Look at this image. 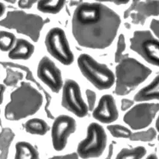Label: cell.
<instances>
[{
    "mask_svg": "<svg viewBox=\"0 0 159 159\" xmlns=\"http://www.w3.org/2000/svg\"><path fill=\"white\" fill-rule=\"evenodd\" d=\"M120 24V17L104 4L83 2L74 11L72 32L80 46L102 49L112 43Z\"/></svg>",
    "mask_w": 159,
    "mask_h": 159,
    "instance_id": "obj_1",
    "label": "cell"
},
{
    "mask_svg": "<svg viewBox=\"0 0 159 159\" xmlns=\"http://www.w3.org/2000/svg\"><path fill=\"white\" fill-rule=\"evenodd\" d=\"M43 103L42 94L30 83L21 82L14 91L6 106L5 116L10 121H18L36 113Z\"/></svg>",
    "mask_w": 159,
    "mask_h": 159,
    "instance_id": "obj_2",
    "label": "cell"
},
{
    "mask_svg": "<svg viewBox=\"0 0 159 159\" xmlns=\"http://www.w3.org/2000/svg\"><path fill=\"white\" fill-rule=\"evenodd\" d=\"M151 73L135 59L126 58L116 67L115 93L119 96L127 95L146 80Z\"/></svg>",
    "mask_w": 159,
    "mask_h": 159,
    "instance_id": "obj_3",
    "label": "cell"
},
{
    "mask_svg": "<svg viewBox=\"0 0 159 159\" xmlns=\"http://www.w3.org/2000/svg\"><path fill=\"white\" fill-rule=\"evenodd\" d=\"M48 22V19L44 20L39 15L14 10L9 11L6 18L1 20V26L15 30L19 33L28 36L34 42H37L41 30Z\"/></svg>",
    "mask_w": 159,
    "mask_h": 159,
    "instance_id": "obj_4",
    "label": "cell"
},
{
    "mask_svg": "<svg viewBox=\"0 0 159 159\" xmlns=\"http://www.w3.org/2000/svg\"><path fill=\"white\" fill-rule=\"evenodd\" d=\"M78 64L84 77L97 89L103 90L112 87L115 76L106 65L98 63L87 54L80 55Z\"/></svg>",
    "mask_w": 159,
    "mask_h": 159,
    "instance_id": "obj_5",
    "label": "cell"
},
{
    "mask_svg": "<svg viewBox=\"0 0 159 159\" xmlns=\"http://www.w3.org/2000/svg\"><path fill=\"white\" fill-rule=\"evenodd\" d=\"M107 135L102 125L92 123L87 128L86 138L80 142L77 154L82 159H94L100 157L106 148Z\"/></svg>",
    "mask_w": 159,
    "mask_h": 159,
    "instance_id": "obj_6",
    "label": "cell"
},
{
    "mask_svg": "<svg viewBox=\"0 0 159 159\" xmlns=\"http://www.w3.org/2000/svg\"><path fill=\"white\" fill-rule=\"evenodd\" d=\"M130 48L147 62L159 67V41L150 31H135L130 39Z\"/></svg>",
    "mask_w": 159,
    "mask_h": 159,
    "instance_id": "obj_7",
    "label": "cell"
},
{
    "mask_svg": "<svg viewBox=\"0 0 159 159\" xmlns=\"http://www.w3.org/2000/svg\"><path fill=\"white\" fill-rule=\"evenodd\" d=\"M45 44L49 53L62 64L69 66L73 61V54L62 29L58 27L51 29L46 35Z\"/></svg>",
    "mask_w": 159,
    "mask_h": 159,
    "instance_id": "obj_8",
    "label": "cell"
},
{
    "mask_svg": "<svg viewBox=\"0 0 159 159\" xmlns=\"http://www.w3.org/2000/svg\"><path fill=\"white\" fill-rule=\"evenodd\" d=\"M61 104L64 108L80 118L88 114L89 106L82 98L79 85L73 80H66L64 83Z\"/></svg>",
    "mask_w": 159,
    "mask_h": 159,
    "instance_id": "obj_9",
    "label": "cell"
},
{
    "mask_svg": "<svg viewBox=\"0 0 159 159\" xmlns=\"http://www.w3.org/2000/svg\"><path fill=\"white\" fill-rule=\"evenodd\" d=\"M159 111V103L139 104L127 112L123 120L133 130L142 129L151 123Z\"/></svg>",
    "mask_w": 159,
    "mask_h": 159,
    "instance_id": "obj_10",
    "label": "cell"
},
{
    "mask_svg": "<svg viewBox=\"0 0 159 159\" xmlns=\"http://www.w3.org/2000/svg\"><path fill=\"white\" fill-rule=\"evenodd\" d=\"M76 130V123L71 116L60 115L53 121L51 137L55 151L63 150L67 145L69 138Z\"/></svg>",
    "mask_w": 159,
    "mask_h": 159,
    "instance_id": "obj_11",
    "label": "cell"
},
{
    "mask_svg": "<svg viewBox=\"0 0 159 159\" xmlns=\"http://www.w3.org/2000/svg\"><path fill=\"white\" fill-rule=\"evenodd\" d=\"M37 75L39 79L53 93H58L62 87L61 73L55 63L44 56L39 63Z\"/></svg>",
    "mask_w": 159,
    "mask_h": 159,
    "instance_id": "obj_12",
    "label": "cell"
},
{
    "mask_svg": "<svg viewBox=\"0 0 159 159\" xmlns=\"http://www.w3.org/2000/svg\"><path fill=\"white\" fill-rule=\"evenodd\" d=\"M93 116L96 120L105 124L115 121L118 117V112L114 97L109 94L102 97L98 106L93 111Z\"/></svg>",
    "mask_w": 159,
    "mask_h": 159,
    "instance_id": "obj_13",
    "label": "cell"
},
{
    "mask_svg": "<svg viewBox=\"0 0 159 159\" xmlns=\"http://www.w3.org/2000/svg\"><path fill=\"white\" fill-rule=\"evenodd\" d=\"M1 65L4 67V68H16V69H20L24 71L26 73V79L29 80H31V82H33L34 84H35L37 85V87L40 89L41 91H42L43 92V93L45 95V98H46V103L44 106V110L45 112L47 114V116L48 118H51V119H53V115L52 114V113L51 112V111L49 109V106L50 105L51 103V97L50 96V94L42 87V85H40V84L35 80V78L33 76V75L31 72V71L30 70V69L28 67H27L26 66H24V65H21V64H19L16 63H13V62H1Z\"/></svg>",
    "mask_w": 159,
    "mask_h": 159,
    "instance_id": "obj_14",
    "label": "cell"
},
{
    "mask_svg": "<svg viewBox=\"0 0 159 159\" xmlns=\"http://www.w3.org/2000/svg\"><path fill=\"white\" fill-rule=\"evenodd\" d=\"M34 51V47L31 43L24 39H18L15 46L10 51L9 57L12 60H28Z\"/></svg>",
    "mask_w": 159,
    "mask_h": 159,
    "instance_id": "obj_15",
    "label": "cell"
},
{
    "mask_svg": "<svg viewBox=\"0 0 159 159\" xmlns=\"http://www.w3.org/2000/svg\"><path fill=\"white\" fill-rule=\"evenodd\" d=\"M153 99L159 100V75L148 86L141 89L134 98L136 102H144Z\"/></svg>",
    "mask_w": 159,
    "mask_h": 159,
    "instance_id": "obj_16",
    "label": "cell"
},
{
    "mask_svg": "<svg viewBox=\"0 0 159 159\" xmlns=\"http://www.w3.org/2000/svg\"><path fill=\"white\" fill-rule=\"evenodd\" d=\"M14 159H38L39 153L35 147L25 141L18 142L15 145Z\"/></svg>",
    "mask_w": 159,
    "mask_h": 159,
    "instance_id": "obj_17",
    "label": "cell"
},
{
    "mask_svg": "<svg viewBox=\"0 0 159 159\" xmlns=\"http://www.w3.org/2000/svg\"><path fill=\"white\" fill-rule=\"evenodd\" d=\"M134 11L146 18L151 16H159V1H136Z\"/></svg>",
    "mask_w": 159,
    "mask_h": 159,
    "instance_id": "obj_18",
    "label": "cell"
},
{
    "mask_svg": "<svg viewBox=\"0 0 159 159\" xmlns=\"http://www.w3.org/2000/svg\"><path fill=\"white\" fill-rule=\"evenodd\" d=\"M26 132L34 135H44L49 130V125L44 120L33 118L28 120L25 124Z\"/></svg>",
    "mask_w": 159,
    "mask_h": 159,
    "instance_id": "obj_19",
    "label": "cell"
},
{
    "mask_svg": "<svg viewBox=\"0 0 159 159\" xmlns=\"http://www.w3.org/2000/svg\"><path fill=\"white\" fill-rule=\"evenodd\" d=\"M15 137L10 128H4L1 132V159H7L9 148Z\"/></svg>",
    "mask_w": 159,
    "mask_h": 159,
    "instance_id": "obj_20",
    "label": "cell"
},
{
    "mask_svg": "<svg viewBox=\"0 0 159 159\" xmlns=\"http://www.w3.org/2000/svg\"><path fill=\"white\" fill-rule=\"evenodd\" d=\"M64 4V1H40L37 4V9L45 13L56 14L60 12Z\"/></svg>",
    "mask_w": 159,
    "mask_h": 159,
    "instance_id": "obj_21",
    "label": "cell"
},
{
    "mask_svg": "<svg viewBox=\"0 0 159 159\" xmlns=\"http://www.w3.org/2000/svg\"><path fill=\"white\" fill-rule=\"evenodd\" d=\"M146 152V149L143 147L123 148L118 152L115 159H141L145 155Z\"/></svg>",
    "mask_w": 159,
    "mask_h": 159,
    "instance_id": "obj_22",
    "label": "cell"
},
{
    "mask_svg": "<svg viewBox=\"0 0 159 159\" xmlns=\"http://www.w3.org/2000/svg\"><path fill=\"white\" fill-rule=\"evenodd\" d=\"M107 129L112 136L116 138H130L132 134L129 129L118 124L108 125Z\"/></svg>",
    "mask_w": 159,
    "mask_h": 159,
    "instance_id": "obj_23",
    "label": "cell"
},
{
    "mask_svg": "<svg viewBox=\"0 0 159 159\" xmlns=\"http://www.w3.org/2000/svg\"><path fill=\"white\" fill-rule=\"evenodd\" d=\"M15 36L12 33L7 31H1V44L0 48L2 51L7 52L10 51L15 42Z\"/></svg>",
    "mask_w": 159,
    "mask_h": 159,
    "instance_id": "obj_24",
    "label": "cell"
},
{
    "mask_svg": "<svg viewBox=\"0 0 159 159\" xmlns=\"http://www.w3.org/2000/svg\"><path fill=\"white\" fill-rule=\"evenodd\" d=\"M156 130L153 128H150L147 131L133 133L130 139L134 141H152L156 137Z\"/></svg>",
    "mask_w": 159,
    "mask_h": 159,
    "instance_id": "obj_25",
    "label": "cell"
},
{
    "mask_svg": "<svg viewBox=\"0 0 159 159\" xmlns=\"http://www.w3.org/2000/svg\"><path fill=\"white\" fill-rule=\"evenodd\" d=\"M7 76L4 80L6 85L9 87H14L17 85L18 82L23 78V74L18 71H14L11 68H6Z\"/></svg>",
    "mask_w": 159,
    "mask_h": 159,
    "instance_id": "obj_26",
    "label": "cell"
},
{
    "mask_svg": "<svg viewBox=\"0 0 159 159\" xmlns=\"http://www.w3.org/2000/svg\"><path fill=\"white\" fill-rule=\"evenodd\" d=\"M125 49V43L124 36L123 34H121L119 36V38H118V43H117V49L115 54V62L120 63L122 60L128 57L129 56L128 54L123 55Z\"/></svg>",
    "mask_w": 159,
    "mask_h": 159,
    "instance_id": "obj_27",
    "label": "cell"
},
{
    "mask_svg": "<svg viewBox=\"0 0 159 159\" xmlns=\"http://www.w3.org/2000/svg\"><path fill=\"white\" fill-rule=\"evenodd\" d=\"M113 151H114V146L113 144L111 143L109 146L108 154L107 155V157L105 159H111L112 156L113 154ZM80 157L78 155L77 152H73L70 154H68L66 155H62V156H53L49 159H80Z\"/></svg>",
    "mask_w": 159,
    "mask_h": 159,
    "instance_id": "obj_28",
    "label": "cell"
},
{
    "mask_svg": "<svg viewBox=\"0 0 159 159\" xmlns=\"http://www.w3.org/2000/svg\"><path fill=\"white\" fill-rule=\"evenodd\" d=\"M86 94H87V101H88V103H89V110L91 111L93 110V109L94 107L96 99V94L94 91H93L90 89L87 90Z\"/></svg>",
    "mask_w": 159,
    "mask_h": 159,
    "instance_id": "obj_29",
    "label": "cell"
},
{
    "mask_svg": "<svg viewBox=\"0 0 159 159\" xmlns=\"http://www.w3.org/2000/svg\"><path fill=\"white\" fill-rule=\"evenodd\" d=\"M130 16H131V18L132 19L133 23L134 24L143 25L145 24L146 19H147L138 12L132 13Z\"/></svg>",
    "mask_w": 159,
    "mask_h": 159,
    "instance_id": "obj_30",
    "label": "cell"
},
{
    "mask_svg": "<svg viewBox=\"0 0 159 159\" xmlns=\"http://www.w3.org/2000/svg\"><path fill=\"white\" fill-rule=\"evenodd\" d=\"M36 2H37L36 1L20 0L18 2V6L21 9H30Z\"/></svg>",
    "mask_w": 159,
    "mask_h": 159,
    "instance_id": "obj_31",
    "label": "cell"
},
{
    "mask_svg": "<svg viewBox=\"0 0 159 159\" xmlns=\"http://www.w3.org/2000/svg\"><path fill=\"white\" fill-rule=\"evenodd\" d=\"M150 28L154 34L159 39V20L152 19L151 22Z\"/></svg>",
    "mask_w": 159,
    "mask_h": 159,
    "instance_id": "obj_32",
    "label": "cell"
},
{
    "mask_svg": "<svg viewBox=\"0 0 159 159\" xmlns=\"http://www.w3.org/2000/svg\"><path fill=\"white\" fill-rule=\"evenodd\" d=\"M134 102L129 99H123L121 102V110L125 111L132 106Z\"/></svg>",
    "mask_w": 159,
    "mask_h": 159,
    "instance_id": "obj_33",
    "label": "cell"
},
{
    "mask_svg": "<svg viewBox=\"0 0 159 159\" xmlns=\"http://www.w3.org/2000/svg\"><path fill=\"white\" fill-rule=\"evenodd\" d=\"M5 87L3 85H1V103H2L3 100V93L5 90Z\"/></svg>",
    "mask_w": 159,
    "mask_h": 159,
    "instance_id": "obj_34",
    "label": "cell"
},
{
    "mask_svg": "<svg viewBox=\"0 0 159 159\" xmlns=\"http://www.w3.org/2000/svg\"><path fill=\"white\" fill-rule=\"evenodd\" d=\"M81 2H82V1H70V6H76V5H78V4H81Z\"/></svg>",
    "mask_w": 159,
    "mask_h": 159,
    "instance_id": "obj_35",
    "label": "cell"
},
{
    "mask_svg": "<svg viewBox=\"0 0 159 159\" xmlns=\"http://www.w3.org/2000/svg\"><path fill=\"white\" fill-rule=\"evenodd\" d=\"M5 11V6L1 2V16L3 15V13H4Z\"/></svg>",
    "mask_w": 159,
    "mask_h": 159,
    "instance_id": "obj_36",
    "label": "cell"
},
{
    "mask_svg": "<svg viewBox=\"0 0 159 159\" xmlns=\"http://www.w3.org/2000/svg\"><path fill=\"white\" fill-rule=\"evenodd\" d=\"M146 159H157V157L155 154H152L150 155Z\"/></svg>",
    "mask_w": 159,
    "mask_h": 159,
    "instance_id": "obj_37",
    "label": "cell"
},
{
    "mask_svg": "<svg viewBox=\"0 0 159 159\" xmlns=\"http://www.w3.org/2000/svg\"><path fill=\"white\" fill-rule=\"evenodd\" d=\"M156 129H157V131L159 132V116L158 118H157V121H156Z\"/></svg>",
    "mask_w": 159,
    "mask_h": 159,
    "instance_id": "obj_38",
    "label": "cell"
},
{
    "mask_svg": "<svg viewBox=\"0 0 159 159\" xmlns=\"http://www.w3.org/2000/svg\"><path fill=\"white\" fill-rule=\"evenodd\" d=\"M125 27H126V28H127V29H129V28H130V25L129 24L126 23V24H125Z\"/></svg>",
    "mask_w": 159,
    "mask_h": 159,
    "instance_id": "obj_39",
    "label": "cell"
},
{
    "mask_svg": "<svg viewBox=\"0 0 159 159\" xmlns=\"http://www.w3.org/2000/svg\"><path fill=\"white\" fill-rule=\"evenodd\" d=\"M158 139H159V137H158Z\"/></svg>",
    "mask_w": 159,
    "mask_h": 159,
    "instance_id": "obj_40",
    "label": "cell"
}]
</instances>
